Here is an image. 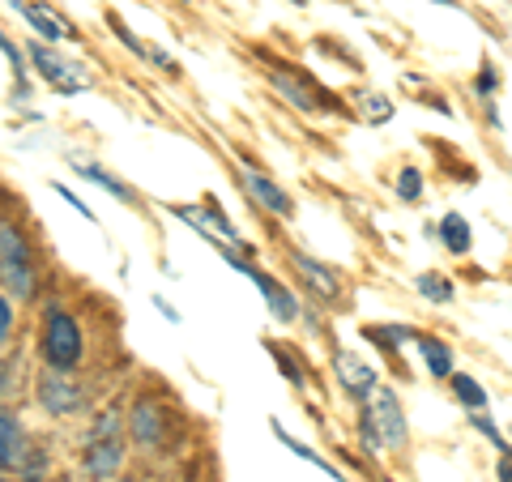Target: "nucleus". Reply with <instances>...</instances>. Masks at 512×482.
Instances as JSON below:
<instances>
[{"label": "nucleus", "instance_id": "nucleus-5", "mask_svg": "<svg viewBox=\"0 0 512 482\" xmlns=\"http://www.w3.org/2000/svg\"><path fill=\"white\" fill-rule=\"evenodd\" d=\"M0 470L26 474V478H39V470H43V448L26 440L22 419L5 406H0Z\"/></svg>", "mask_w": 512, "mask_h": 482}, {"label": "nucleus", "instance_id": "nucleus-27", "mask_svg": "<svg viewBox=\"0 0 512 482\" xmlns=\"http://www.w3.org/2000/svg\"><path fill=\"white\" fill-rule=\"evenodd\" d=\"M154 308H158V312H163V316L171 320V325H180V312H175V308H171V303H167L163 295H154Z\"/></svg>", "mask_w": 512, "mask_h": 482}, {"label": "nucleus", "instance_id": "nucleus-22", "mask_svg": "<svg viewBox=\"0 0 512 482\" xmlns=\"http://www.w3.org/2000/svg\"><path fill=\"white\" fill-rule=\"evenodd\" d=\"M419 192H423V175L414 167H406L402 180H397V197H402V201H419Z\"/></svg>", "mask_w": 512, "mask_h": 482}, {"label": "nucleus", "instance_id": "nucleus-30", "mask_svg": "<svg viewBox=\"0 0 512 482\" xmlns=\"http://www.w3.org/2000/svg\"><path fill=\"white\" fill-rule=\"evenodd\" d=\"M291 5H308V0H291Z\"/></svg>", "mask_w": 512, "mask_h": 482}, {"label": "nucleus", "instance_id": "nucleus-9", "mask_svg": "<svg viewBox=\"0 0 512 482\" xmlns=\"http://www.w3.org/2000/svg\"><path fill=\"white\" fill-rule=\"evenodd\" d=\"M291 265L299 269V278L308 282V291L316 295V299H338L342 295V278H338V269L333 265H325V261H316V256H308V252H291Z\"/></svg>", "mask_w": 512, "mask_h": 482}, {"label": "nucleus", "instance_id": "nucleus-23", "mask_svg": "<svg viewBox=\"0 0 512 482\" xmlns=\"http://www.w3.org/2000/svg\"><path fill=\"white\" fill-rule=\"evenodd\" d=\"M474 427H478V431H483V436H487V440H491L495 448H500V457H508V440L500 436V427H495L491 419H483V414H474Z\"/></svg>", "mask_w": 512, "mask_h": 482}, {"label": "nucleus", "instance_id": "nucleus-3", "mask_svg": "<svg viewBox=\"0 0 512 482\" xmlns=\"http://www.w3.org/2000/svg\"><path fill=\"white\" fill-rule=\"evenodd\" d=\"M367 410H363V448L367 453H389V448H402L406 444V414H402V401L393 397V389L376 384L372 393L363 397Z\"/></svg>", "mask_w": 512, "mask_h": 482}, {"label": "nucleus", "instance_id": "nucleus-29", "mask_svg": "<svg viewBox=\"0 0 512 482\" xmlns=\"http://www.w3.org/2000/svg\"><path fill=\"white\" fill-rule=\"evenodd\" d=\"M500 482H512V465H508V457H500Z\"/></svg>", "mask_w": 512, "mask_h": 482}, {"label": "nucleus", "instance_id": "nucleus-28", "mask_svg": "<svg viewBox=\"0 0 512 482\" xmlns=\"http://www.w3.org/2000/svg\"><path fill=\"white\" fill-rule=\"evenodd\" d=\"M495 86H500V73H495V69H487L483 77H478V90H483V94H491Z\"/></svg>", "mask_w": 512, "mask_h": 482}, {"label": "nucleus", "instance_id": "nucleus-11", "mask_svg": "<svg viewBox=\"0 0 512 482\" xmlns=\"http://www.w3.org/2000/svg\"><path fill=\"white\" fill-rule=\"evenodd\" d=\"M244 278H252V282H256V291H261V295H265V303H269V312H274V316L282 320V325H291V320L299 316V303H295V295H291V291H286V286H282V282H274V278H269V273H265V269H256V265H252V269L244 273Z\"/></svg>", "mask_w": 512, "mask_h": 482}, {"label": "nucleus", "instance_id": "nucleus-2", "mask_svg": "<svg viewBox=\"0 0 512 482\" xmlns=\"http://www.w3.org/2000/svg\"><path fill=\"white\" fill-rule=\"evenodd\" d=\"M124 410L107 406L94 414V423L86 431V448H82V465L94 482H111L124 465Z\"/></svg>", "mask_w": 512, "mask_h": 482}, {"label": "nucleus", "instance_id": "nucleus-6", "mask_svg": "<svg viewBox=\"0 0 512 482\" xmlns=\"http://www.w3.org/2000/svg\"><path fill=\"white\" fill-rule=\"evenodd\" d=\"M26 56H30V64H35V69L43 73V82L52 86V90H60V94H77V90H86V86H90V77H86L82 64L60 60L56 52H47L43 43H30V47H26Z\"/></svg>", "mask_w": 512, "mask_h": 482}, {"label": "nucleus", "instance_id": "nucleus-10", "mask_svg": "<svg viewBox=\"0 0 512 482\" xmlns=\"http://www.w3.org/2000/svg\"><path fill=\"white\" fill-rule=\"evenodd\" d=\"M244 188H248L252 197H256V205H261V210L278 214V218H291V214H295V201H291V192H286V188H278L274 180H269V175H261L256 167H248V171H244Z\"/></svg>", "mask_w": 512, "mask_h": 482}, {"label": "nucleus", "instance_id": "nucleus-20", "mask_svg": "<svg viewBox=\"0 0 512 482\" xmlns=\"http://www.w3.org/2000/svg\"><path fill=\"white\" fill-rule=\"evenodd\" d=\"M0 52L9 56L13 73H18V94H26V52H22V47H18V43H13V39L5 35V30H0Z\"/></svg>", "mask_w": 512, "mask_h": 482}, {"label": "nucleus", "instance_id": "nucleus-26", "mask_svg": "<svg viewBox=\"0 0 512 482\" xmlns=\"http://www.w3.org/2000/svg\"><path fill=\"white\" fill-rule=\"evenodd\" d=\"M56 192H60V197H64V201H69V205H73V210H77V214H82L86 222H94V210H90V205H86L82 197H77V192H73V188H64V184H60Z\"/></svg>", "mask_w": 512, "mask_h": 482}, {"label": "nucleus", "instance_id": "nucleus-21", "mask_svg": "<svg viewBox=\"0 0 512 482\" xmlns=\"http://www.w3.org/2000/svg\"><path fill=\"white\" fill-rule=\"evenodd\" d=\"M453 393H457V401H466L470 410H483V406H487V393L478 389L470 376H453Z\"/></svg>", "mask_w": 512, "mask_h": 482}, {"label": "nucleus", "instance_id": "nucleus-14", "mask_svg": "<svg viewBox=\"0 0 512 482\" xmlns=\"http://www.w3.org/2000/svg\"><path fill=\"white\" fill-rule=\"evenodd\" d=\"M333 372H338V380L346 384V393H355V397H367L376 389V372L367 363H359L350 350H338V359H333Z\"/></svg>", "mask_w": 512, "mask_h": 482}, {"label": "nucleus", "instance_id": "nucleus-25", "mask_svg": "<svg viewBox=\"0 0 512 482\" xmlns=\"http://www.w3.org/2000/svg\"><path fill=\"white\" fill-rule=\"evenodd\" d=\"M13 380H18V359L5 355V359H0V393H9Z\"/></svg>", "mask_w": 512, "mask_h": 482}, {"label": "nucleus", "instance_id": "nucleus-24", "mask_svg": "<svg viewBox=\"0 0 512 482\" xmlns=\"http://www.w3.org/2000/svg\"><path fill=\"white\" fill-rule=\"evenodd\" d=\"M9 337H13V303H9L5 295H0V355H5Z\"/></svg>", "mask_w": 512, "mask_h": 482}, {"label": "nucleus", "instance_id": "nucleus-17", "mask_svg": "<svg viewBox=\"0 0 512 482\" xmlns=\"http://www.w3.org/2000/svg\"><path fill=\"white\" fill-rule=\"evenodd\" d=\"M440 239H444V248L448 252H470V222L461 218V214H444V222H440Z\"/></svg>", "mask_w": 512, "mask_h": 482}, {"label": "nucleus", "instance_id": "nucleus-12", "mask_svg": "<svg viewBox=\"0 0 512 482\" xmlns=\"http://www.w3.org/2000/svg\"><path fill=\"white\" fill-rule=\"evenodd\" d=\"M269 82L278 86L282 99H291V107H299V111H320L316 90L308 86V77H303L299 69H274V73H269Z\"/></svg>", "mask_w": 512, "mask_h": 482}, {"label": "nucleus", "instance_id": "nucleus-18", "mask_svg": "<svg viewBox=\"0 0 512 482\" xmlns=\"http://www.w3.org/2000/svg\"><path fill=\"white\" fill-rule=\"evenodd\" d=\"M274 436H278V440H282L286 448H291V453H295V457H303V461H312V465H316V470H325V474H329L333 482H342V474H338V470H333V465H329L325 457H316V453H312V448H308V444H299V440H291V436H286V427H282V423H274Z\"/></svg>", "mask_w": 512, "mask_h": 482}, {"label": "nucleus", "instance_id": "nucleus-13", "mask_svg": "<svg viewBox=\"0 0 512 482\" xmlns=\"http://www.w3.org/2000/svg\"><path fill=\"white\" fill-rule=\"evenodd\" d=\"M13 9H18L22 18L39 30L43 39H52V43H56V39H73V26H69V22H60L52 9H43V5H39V0H13Z\"/></svg>", "mask_w": 512, "mask_h": 482}, {"label": "nucleus", "instance_id": "nucleus-1", "mask_svg": "<svg viewBox=\"0 0 512 482\" xmlns=\"http://www.w3.org/2000/svg\"><path fill=\"white\" fill-rule=\"evenodd\" d=\"M39 291V265L26 231L9 214H0V295H13L18 303H30Z\"/></svg>", "mask_w": 512, "mask_h": 482}, {"label": "nucleus", "instance_id": "nucleus-7", "mask_svg": "<svg viewBox=\"0 0 512 482\" xmlns=\"http://www.w3.org/2000/svg\"><path fill=\"white\" fill-rule=\"evenodd\" d=\"M39 401L47 414H77L86 406V389L69 372H52V367H47L39 380Z\"/></svg>", "mask_w": 512, "mask_h": 482}, {"label": "nucleus", "instance_id": "nucleus-8", "mask_svg": "<svg viewBox=\"0 0 512 482\" xmlns=\"http://www.w3.org/2000/svg\"><path fill=\"white\" fill-rule=\"evenodd\" d=\"M133 444L141 453H163L167 448V410L154 397H141L133 406Z\"/></svg>", "mask_w": 512, "mask_h": 482}, {"label": "nucleus", "instance_id": "nucleus-15", "mask_svg": "<svg viewBox=\"0 0 512 482\" xmlns=\"http://www.w3.org/2000/svg\"><path fill=\"white\" fill-rule=\"evenodd\" d=\"M73 167H77V175H82V180L99 184V188H103V192H111V197H116V201H124V205H137V192L128 188L124 180H116V175H111V171H103L99 163H82V158H73Z\"/></svg>", "mask_w": 512, "mask_h": 482}, {"label": "nucleus", "instance_id": "nucleus-19", "mask_svg": "<svg viewBox=\"0 0 512 482\" xmlns=\"http://www.w3.org/2000/svg\"><path fill=\"white\" fill-rule=\"evenodd\" d=\"M419 295L431 299V303H448V299H453V282H448L444 273H423V278H419Z\"/></svg>", "mask_w": 512, "mask_h": 482}, {"label": "nucleus", "instance_id": "nucleus-31", "mask_svg": "<svg viewBox=\"0 0 512 482\" xmlns=\"http://www.w3.org/2000/svg\"><path fill=\"white\" fill-rule=\"evenodd\" d=\"M0 482H13V478H0Z\"/></svg>", "mask_w": 512, "mask_h": 482}, {"label": "nucleus", "instance_id": "nucleus-16", "mask_svg": "<svg viewBox=\"0 0 512 482\" xmlns=\"http://www.w3.org/2000/svg\"><path fill=\"white\" fill-rule=\"evenodd\" d=\"M419 355H423V363H427V372L431 376H453V350H448L444 342H436V337H423L419 342Z\"/></svg>", "mask_w": 512, "mask_h": 482}, {"label": "nucleus", "instance_id": "nucleus-32", "mask_svg": "<svg viewBox=\"0 0 512 482\" xmlns=\"http://www.w3.org/2000/svg\"><path fill=\"white\" fill-rule=\"evenodd\" d=\"M120 482H124V478H120Z\"/></svg>", "mask_w": 512, "mask_h": 482}, {"label": "nucleus", "instance_id": "nucleus-4", "mask_svg": "<svg viewBox=\"0 0 512 482\" xmlns=\"http://www.w3.org/2000/svg\"><path fill=\"white\" fill-rule=\"evenodd\" d=\"M39 355L52 372H73L82 363V329L64 308H47L39 329Z\"/></svg>", "mask_w": 512, "mask_h": 482}]
</instances>
